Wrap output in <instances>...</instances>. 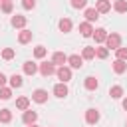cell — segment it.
<instances>
[{"mask_svg":"<svg viewBox=\"0 0 127 127\" xmlns=\"http://www.w3.org/2000/svg\"><path fill=\"white\" fill-rule=\"evenodd\" d=\"M105 46H107V50H115V52H117V50L121 48V36H119V34H115V32H113V34H109V36H107V40H105Z\"/></svg>","mask_w":127,"mask_h":127,"instance_id":"obj_1","label":"cell"},{"mask_svg":"<svg viewBox=\"0 0 127 127\" xmlns=\"http://www.w3.org/2000/svg\"><path fill=\"white\" fill-rule=\"evenodd\" d=\"M58 69H56V65H54V62H44V64H40V73L44 75V77H50V75H54Z\"/></svg>","mask_w":127,"mask_h":127,"instance_id":"obj_2","label":"cell"},{"mask_svg":"<svg viewBox=\"0 0 127 127\" xmlns=\"http://www.w3.org/2000/svg\"><path fill=\"white\" fill-rule=\"evenodd\" d=\"M56 75H58V79H60L62 83H67V81L71 79V67H65V65H62V67H58Z\"/></svg>","mask_w":127,"mask_h":127,"instance_id":"obj_3","label":"cell"},{"mask_svg":"<svg viewBox=\"0 0 127 127\" xmlns=\"http://www.w3.org/2000/svg\"><path fill=\"white\" fill-rule=\"evenodd\" d=\"M67 64H69V67H73V69H79V67L83 65V58H81V56H77V54H73V56H67Z\"/></svg>","mask_w":127,"mask_h":127,"instance_id":"obj_4","label":"cell"},{"mask_svg":"<svg viewBox=\"0 0 127 127\" xmlns=\"http://www.w3.org/2000/svg\"><path fill=\"white\" fill-rule=\"evenodd\" d=\"M32 99H34L36 103H46V101H48V91H46V89H34Z\"/></svg>","mask_w":127,"mask_h":127,"instance_id":"obj_5","label":"cell"},{"mask_svg":"<svg viewBox=\"0 0 127 127\" xmlns=\"http://www.w3.org/2000/svg\"><path fill=\"white\" fill-rule=\"evenodd\" d=\"M36 119H38V113H36V111H30V109H26L24 115H22V121H24L26 125H34Z\"/></svg>","mask_w":127,"mask_h":127,"instance_id":"obj_6","label":"cell"},{"mask_svg":"<svg viewBox=\"0 0 127 127\" xmlns=\"http://www.w3.org/2000/svg\"><path fill=\"white\" fill-rule=\"evenodd\" d=\"M85 121H87L89 125H95V123L99 121V111H97V109H87V111H85Z\"/></svg>","mask_w":127,"mask_h":127,"instance_id":"obj_7","label":"cell"},{"mask_svg":"<svg viewBox=\"0 0 127 127\" xmlns=\"http://www.w3.org/2000/svg\"><path fill=\"white\" fill-rule=\"evenodd\" d=\"M95 10H97L99 14H107V12L111 10V2H109V0H97V2H95Z\"/></svg>","mask_w":127,"mask_h":127,"instance_id":"obj_8","label":"cell"},{"mask_svg":"<svg viewBox=\"0 0 127 127\" xmlns=\"http://www.w3.org/2000/svg\"><path fill=\"white\" fill-rule=\"evenodd\" d=\"M107 36H109V34H107L105 28H97V30H93V38H95L97 44H103V42L107 40Z\"/></svg>","mask_w":127,"mask_h":127,"instance_id":"obj_9","label":"cell"},{"mask_svg":"<svg viewBox=\"0 0 127 127\" xmlns=\"http://www.w3.org/2000/svg\"><path fill=\"white\" fill-rule=\"evenodd\" d=\"M79 32H81L83 38H89V36H93V26L89 22H81L79 24Z\"/></svg>","mask_w":127,"mask_h":127,"instance_id":"obj_10","label":"cell"},{"mask_svg":"<svg viewBox=\"0 0 127 127\" xmlns=\"http://www.w3.org/2000/svg\"><path fill=\"white\" fill-rule=\"evenodd\" d=\"M52 62H54V65H60V67H62V65L67 62V56H65L64 52H56V54L52 56Z\"/></svg>","mask_w":127,"mask_h":127,"instance_id":"obj_11","label":"cell"},{"mask_svg":"<svg viewBox=\"0 0 127 127\" xmlns=\"http://www.w3.org/2000/svg\"><path fill=\"white\" fill-rule=\"evenodd\" d=\"M10 24H12L14 28H22V30H24V26H26V16H20V14H16V16H12Z\"/></svg>","mask_w":127,"mask_h":127,"instance_id":"obj_12","label":"cell"},{"mask_svg":"<svg viewBox=\"0 0 127 127\" xmlns=\"http://www.w3.org/2000/svg\"><path fill=\"white\" fill-rule=\"evenodd\" d=\"M54 95H56V97H65V95H67V85L62 83V81H60L58 85H54Z\"/></svg>","mask_w":127,"mask_h":127,"instance_id":"obj_13","label":"cell"},{"mask_svg":"<svg viewBox=\"0 0 127 127\" xmlns=\"http://www.w3.org/2000/svg\"><path fill=\"white\" fill-rule=\"evenodd\" d=\"M58 28L64 32V34H67V32H71V20L69 18H62L60 22H58Z\"/></svg>","mask_w":127,"mask_h":127,"instance_id":"obj_14","label":"cell"},{"mask_svg":"<svg viewBox=\"0 0 127 127\" xmlns=\"http://www.w3.org/2000/svg\"><path fill=\"white\" fill-rule=\"evenodd\" d=\"M32 36H34V34H32L30 30L24 28V30L18 34V42H20V44H28V42H32Z\"/></svg>","mask_w":127,"mask_h":127,"instance_id":"obj_15","label":"cell"},{"mask_svg":"<svg viewBox=\"0 0 127 127\" xmlns=\"http://www.w3.org/2000/svg\"><path fill=\"white\" fill-rule=\"evenodd\" d=\"M83 85H85V89H89V91H93V89H97V85H99V81L93 77V75H87L85 77V81H83Z\"/></svg>","mask_w":127,"mask_h":127,"instance_id":"obj_16","label":"cell"},{"mask_svg":"<svg viewBox=\"0 0 127 127\" xmlns=\"http://www.w3.org/2000/svg\"><path fill=\"white\" fill-rule=\"evenodd\" d=\"M97 18H99V12H97L95 8H87V10H85V22L91 24V22H95Z\"/></svg>","mask_w":127,"mask_h":127,"instance_id":"obj_17","label":"cell"},{"mask_svg":"<svg viewBox=\"0 0 127 127\" xmlns=\"http://www.w3.org/2000/svg\"><path fill=\"white\" fill-rule=\"evenodd\" d=\"M113 71H115V73H125V71H127V64H125L123 60H115V62H113Z\"/></svg>","mask_w":127,"mask_h":127,"instance_id":"obj_18","label":"cell"},{"mask_svg":"<svg viewBox=\"0 0 127 127\" xmlns=\"http://www.w3.org/2000/svg\"><path fill=\"white\" fill-rule=\"evenodd\" d=\"M36 71H38V65L34 62H24V73L26 75H34Z\"/></svg>","mask_w":127,"mask_h":127,"instance_id":"obj_19","label":"cell"},{"mask_svg":"<svg viewBox=\"0 0 127 127\" xmlns=\"http://www.w3.org/2000/svg\"><path fill=\"white\" fill-rule=\"evenodd\" d=\"M113 10L119 12V14H125V12H127V0H115Z\"/></svg>","mask_w":127,"mask_h":127,"instance_id":"obj_20","label":"cell"},{"mask_svg":"<svg viewBox=\"0 0 127 127\" xmlns=\"http://www.w3.org/2000/svg\"><path fill=\"white\" fill-rule=\"evenodd\" d=\"M81 58H83V60H93V58H95V48L85 46V48H83V52H81Z\"/></svg>","mask_w":127,"mask_h":127,"instance_id":"obj_21","label":"cell"},{"mask_svg":"<svg viewBox=\"0 0 127 127\" xmlns=\"http://www.w3.org/2000/svg\"><path fill=\"white\" fill-rule=\"evenodd\" d=\"M16 107L22 109V111H26V109L30 107V99H28V97H18V99H16Z\"/></svg>","mask_w":127,"mask_h":127,"instance_id":"obj_22","label":"cell"},{"mask_svg":"<svg viewBox=\"0 0 127 127\" xmlns=\"http://www.w3.org/2000/svg\"><path fill=\"white\" fill-rule=\"evenodd\" d=\"M12 121V111L10 109H0V123H10Z\"/></svg>","mask_w":127,"mask_h":127,"instance_id":"obj_23","label":"cell"},{"mask_svg":"<svg viewBox=\"0 0 127 127\" xmlns=\"http://www.w3.org/2000/svg\"><path fill=\"white\" fill-rule=\"evenodd\" d=\"M109 95H111L113 99H119V97L123 95V87H121V85H113V87L109 89Z\"/></svg>","mask_w":127,"mask_h":127,"instance_id":"obj_24","label":"cell"},{"mask_svg":"<svg viewBox=\"0 0 127 127\" xmlns=\"http://www.w3.org/2000/svg\"><path fill=\"white\" fill-rule=\"evenodd\" d=\"M10 87H22V75L14 73V75L10 77Z\"/></svg>","mask_w":127,"mask_h":127,"instance_id":"obj_25","label":"cell"},{"mask_svg":"<svg viewBox=\"0 0 127 127\" xmlns=\"http://www.w3.org/2000/svg\"><path fill=\"white\" fill-rule=\"evenodd\" d=\"M46 54H48V50H46L44 46H36V48H34V56H36L38 60H40V58H44Z\"/></svg>","mask_w":127,"mask_h":127,"instance_id":"obj_26","label":"cell"},{"mask_svg":"<svg viewBox=\"0 0 127 127\" xmlns=\"http://www.w3.org/2000/svg\"><path fill=\"white\" fill-rule=\"evenodd\" d=\"M14 56H16V52H14L12 48H4V50H2V58H4L6 62H8V60H12Z\"/></svg>","mask_w":127,"mask_h":127,"instance_id":"obj_27","label":"cell"},{"mask_svg":"<svg viewBox=\"0 0 127 127\" xmlns=\"http://www.w3.org/2000/svg\"><path fill=\"white\" fill-rule=\"evenodd\" d=\"M12 8H14L12 0H2V12H4V14H10V12H12Z\"/></svg>","mask_w":127,"mask_h":127,"instance_id":"obj_28","label":"cell"},{"mask_svg":"<svg viewBox=\"0 0 127 127\" xmlns=\"http://www.w3.org/2000/svg\"><path fill=\"white\" fill-rule=\"evenodd\" d=\"M10 97H12V89H10V87H0V99L6 101V99H10Z\"/></svg>","mask_w":127,"mask_h":127,"instance_id":"obj_29","label":"cell"},{"mask_svg":"<svg viewBox=\"0 0 127 127\" xmlns=\"http://www.w3.org/2000/svg\"><path fill=\"white\" fill-rule=\"evenodd\" d=\"M95 56L101 58V60H105V58L109 56V50H107V48H95Z\"/></svg>","mask_w":127,"mask_h":127,"instance_id":"obj_30","label":"cell"},{"mask_svg":"<svg viewBox=\"0 0 127 127\" xmlns=\"http://www.w3.org/2000/svg\"><path fill=\"white\" fill-rule=\"evenodd\" d=\"M117 60L127 62V48H119V50H117Z\"/></svg>","mask_w":127,"mask_h":127,"instance_id":"obj_31","label":"cell"},{"mask_svg":"<svg viewBox=\"0 0 127 127\" xmlns=\"http://www.w3.org/2000/svg\"><path fill=\"white\" fill-rule=\"evenodd\" d=\"M22 6H24L26 10H32V8L36 6V0H22Z\"/></svg>","mask_w":127,"mask_h":127,"instance_id":"obj_32","label":"cell"},{"mask_svg":"<svg viewBox=\"0 0 127 127\" xmlns=\"http://www.w3.org/2000/svg\"><path fill=\"white\" fill-rule=\"evenodd\" d=\"M85 4H87V0H71L73 8H85Z\"/></svg>","mask_w":127,"mask_h":127,"instance_id":"obj_33","label":"cell"},{"mask_svg":"<svg viewBox=\"0 0 127 127\" xmlns=\"http://www.w3.org/2000/svg\"><path fill=\"white\" fill-rule=\"evenodd\" d=\"M6 81H8V79H6V75L0 71V87H4V85H6Z\"/></svg>","mask_w":127,"mask_h":127,"instance_id":"obj_34","label":"cell"},{"mask_svg":"<svg viewBox=\"0 0 127 127\" xmlns=\"http://www.w3.org/2000/svg\"><path fill=\"white\" fill-rule=\"evenodd\" d=\"M123 109H125V111H127V97H125V99H123Z\"/></svg>","mask_w":127,"mask_h":127,"instance_id":"obj_35","label":"cell"},{"mask_svg":"<svg viewBox=\"0 0 127 127\" xmlns=\"http://www.w3.org/2000/svg\"><path fill=\"white\" fill-rule=\"evenodd\" d=\"M28 127H38V125H36V123H34V125H28Z\"/></svg>","mask_w":127,"mask_h":127,"instance_id":"obj_36","label":"cell"},{"mask_svg":"<svg viewBox=\"0 0 127 127\" xmlns=\"http://www.w3.org/2000/svg\"><path fill=\"white\" fill-rule=\"evenodd\" d=\"M0 2H2V0H0Z\"/></svg>","mask_w":127,"mask_h":127,"instance_id":"obj_37","label":"cell"}]
</instances>
